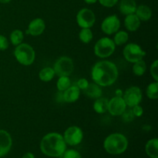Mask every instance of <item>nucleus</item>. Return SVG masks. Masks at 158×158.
<instances>
[{
  "label": "nucleus",
  "mask_w": 158,
  "mask_h": 158,
  "mask_svg": "<svg viewBox=\"0 0 158 158\" xmlns=\"http://www.w3.org/2000/svg\"><path fill=\"white\" fill-rule=\"evenodd\" d=\"M118 75V69L115 63L107 60L97 62L91 70V77L94 83L104 87L114 84Z\"/></svg>",
  "instance_id": "1"
},
{
  "label": "nucleus",
  "mask_w": 158,
  "mask_h": 158,
  "mask_svg": "<svg viewBox=\"0 0 158 158\" xmlns=\"http://www.w3.org/2000/svg\"><path fill=\"white\" fill-rule=\"evenodd\" d=\"M66 149V143L63 137L58 133H49L43 137L40 142V150L48 157H61Z\"/></svg>",
  "instance_id": "2"
},
{
  "label": "nucleus",
  "mask_w": 158,
  "mask_h": 158,
  "mask_svg": "<svg viewBox=\"0 0 158 158\" xmlns=\"http://www.w3.org/2000/svg\"><path fill=\"white\" fill-rule=\"evenodd\" d=\"M103 147L108 154L114 155L121 154L127 149V138L123 134L114 133L106 137L103 143Z\"/></svg>",
  "instance_id": "3"
},
{
  "label": "nucleus",
  "mask_w": 158,
  "mask_h": 158,
  "mask_svg": "<svg viewBox=\"0 0 158 158\" xmlns=\"http://www.w3.org/2000/svg\"><path fill=\"white\" fill-rule=\"evenodd\" d=\"M14 56L17 61L23 66H30L35 59V50L30 45L23 43L16 46L14 50Z\"/></svg>",
  "instance_id": "4"
},
{
  "label": "nucleus",
  "mask_w": 158,
  "mask_h": 158,
  "mask_svg": "<svg viewBox=\"0 0 158 158\" xmlns=\"http://www.w3.org/2000/svg\"><path fill=\"white\" fill-rule=\"evenodd\" d=\"M116 45L114 40L108 37H103L96 43L94 46V53L100 58H107L114 52Z\"/></svg>",
  "instance_id": "5"
},
{
  "label": "nucleus",
  "mask_w": 158,
  "mask_h": 158,
  "mask_svg": "<svg viewBox=\"0 0 158 158\" xmlns=\"http://www.w3.org/2000/svg\"><path fill=\"white\" fill-rule=\"evenodd\" d=\"M54 72L56 76L60 77H69L73 73L74 64L72 59L68 56H62L59 58L54 63Z\"/></svg>",
  "instance_id": "6"
},
{
  "label": "nucleus",
  "mask_w": 158,
  "mask_h": 158,
  "mask_svg": "<svg viewBox=\"0 0 158 158\" xmlns=\"http://www.w3.org/2000/svg\"><path fill=\"white\" fill-rule=\"evenodd\" d=\"M123 56L127 61L134 63L140 60H143L146 56V52L142 49L140 46L136 43H129L123 50Z\"/></svg>",
  "instance_id": "7"
},
{
  "label": "nucleus",
  "mask_w": 158,
  "mask_h": 158,
  "mask_svg": "<svg viewBox=\"0 0 158 158\" xmlns=\"http://www.w3.org/2000/svg\"><path fill=\"white\" fill-rule=\"evenodd\" d=\"M63 137L66 143L70 146H77L83 140V133L79 127L71 126L65 131Z\"/></svg>",
  "instance_id": "8"
},
{
  "label": "nucleus",
  "mask_w": 158,
  "mask_h": 158,
  "mask_svg": "<svg viewBox=\"0 0 158 158\" xmlns=\"http://www.w3.org/2000/svg\"><path fill=\"white\" fill-rule=\"evenodd\" d=\"M143 94L138 86H131L125 90L123 99L127 106L133 107L136 105L140 104L142 101Z\"/></svg>",
  "instance_id": "9"
},
{
  "label": "nucleus",
  "mask_w": 158,
  "mask_h": 158,
  "mask_svg": "<svg viewBox=\"0 0 158 158\" xmlns=\"http://www.w3.org/2000/svg\"><path fill=\"white\" fill-rule=\"evenodd\" d=\"M96 22L95 14L91 9H80L77 15V23L80 28H89L90 29Z\"/></svg>",
  "instance_id": "10"
},
{
  "label": "nucleus",
  "mask_w": 158,
  "mask_h": 158,
  "mask_svg": "<svg viewBox=\"0 0 158 158\" xmlns=\"http://www.w3.org/2000/svg\"><path fill=\"white\" fill-rule=\"evenodd\" d=\"M120 21L116 15H109L103 19L101 23V29L106 35H112L119 31Z\"/></svg>",
  "instance_id": "11"
},
{
  "label": "nucleus",
  "mask_w": 158,
  "mask_h": 158,
  "mask_svg": "<svg viewBox=\"0 0 158 158\" xmlns=\"http://www.w3.org/2000/svg\"><path fill=\"white\" fill-rule=\"evenodd\" d=\"M127 106L125 103L123 97L117 96L109 100L107 111H109L112 116H121L127 110Z\"/></svg>",
  "instance_id": "12"
},
{
  "label": "nucleus",
  "mask_w": 158,
  "mask_h": 158,
  "mask_svg": "<svg viewBox=\"0 0 158 158\" xmlns=\"http://www.w3.org/2000/svg\"><path fill=\"white\" fill-rule=\"evenodd\" d=\"M12 145V137L7 131L0 130V157L6 156Z\"/></svg>",
  "instance_id": "13"
},
{
  "label": "nucleus",
  "mask_w": 158,
  "mask_h": 158,
  "mask_svg": "<svg viewBox=\"0 0 158 158\" xmlns=\"http://www.w3.org/2000/svg\"><path fill=\"white\" fill-rule=\"evenodd\" d=\"M46 29V23L44 20L40 18L34 19L30 22L26 30V34L32 35V36H38L44 32Z\"/></svg>",
  "instance_id": "14"
},
{
  "label": "nucleus",
  "mask_w": 158,
  "mask_h": 158,
  "mask_svg": "<svg viewBox=\"0 0 158 158\" xmlns=\"http://www.w3.org/2000/svg\"><path fill=\"white\" fill-rule=\"evenodd\" d=\"M80 95V89L77 85L70 86L68 89L63 92V101L66 103H74L79 99Z\"/></svg>",
  "instance_id": "15"
},
{
  "label": "nucleus",
  "mask_w": 158,
  "mask_h": 158,
  "mask_svg": "<svg viewBox=\"0 0 158 158\" xmlns=\"http://www.w3.org/2000/svg\"><path fill=\"white\" fill-rule=\"evenodd\" d=\"M124 26L128 31L135 32L140 26V20L135 13L130 14L127 15L125 18Z\"/></svg>",
  "instance_id": "16"
},
{
  "label": "nucleus",
  "mask_w": 158,
  "mask_h": 158,
  "mask_svg": "<svg viewBox=\"0 0 158 158\" xmlns=\"http://www.w3.org/2000/svg\"><path fill=\"white\" fill-rule=\"evenodd\" d=\"M137 7L135 0H121L119 6L120 12L125 15L135 13Z\"/></svg>",
  "instance_id": "17"
},
{
  "label": "nucleus",
  "mask_w": 158,
  "mask_h": 158,
  "mask_svg": "<svg viewBox=\"0 0 158 158\" xmlns=\"http://www.w3.org/2000/svg\"><path fill=\"white\" fill-rule=\"evenodd\" d=\"M85 95L87 97L91 99H97L99 97H102V89L100 88V86L95 83H91L88 84L87 87L83 90Z\"/></svg>",
  "instance_id": "18"
},
{
  "label": "nucleus",
  "mask_w": 158,
  "mask_h": 158,
  "mask_svg": "<svg viewBox=\"0 0 158 158\" xmlns=\"http://www.w3.org/2000/svg\"><path fill=\"white\" fill-rule=\"evenodd\" d=\"M135 14L140 21H148L152 16V11L148 6L141 5L137 7Z\"/></svg>",
  "instance_id": "19"
},
{
  "label": "nucleus",
  "mask_w": 158,
  "mask_h": 158,
  "mask_svg": "<svg viewBox=\"0 0 158 158\" xmlns=\"http://www.w3.org/2000/svg\"><path fill=\"white\" fill-rule=\"evenodd\" d=\"M145 151L151 158H158V139L153 138L148 140L145 146Z\"/></svg>",
  "instance_id": "20"
},
{
  "label": "nucleus",
  "mask_w": 158,
  "mask_h": 158,
  "mask_svg": "<svg viewBox=\"0 0 158 158\" xmlns=\"http://www.w3.org/2000/svg\"><path fill=\"white\" fill-rule=\"evenodd\" d=\"M109 100L104 97H99L96 99L94 103V110L97 114H104L107 111Z\"/></svg>",
  "instance_id": "21"
},
{
  "label": "nucleus",
  "mask_w": 158,
  "mask_h": 158,
  "mask_svg": "<svg viewBox=\"0 0 158 158\" xmlns=\"http://www.w3.org/2000/svg\"><path fill=\"white\" fill-rule=\"evenodd\" d=\"M55 75L54 69L52 67H45L42 69L39 73V77H40V80L43 82L51 81Z\"/></svg>",
  "instance_id": "22"
},
{
  "label": "nucleus",
  "mask_w": 158,
  "mask_h": 158,
  "mask_svg": "<svg viewBox=\"0 0 158 158\" xmlns=\"http://www.w3.org/2000/svg\"><path fill=\"white\" fill-rule=\"evenodd\" d=\"M147 96L151 100H157L158 97V82L151 83L147 87Z\"/></svg>",
  "instance_id": "23"
},
{
  "label": "nucleus",
  "mask_w": 158,
  "mask_h": 158,
  "mask_svg": "<svg viewBox=\"0 0 158 158\" xmlns=\"http://www.w3.org/2000/svg\"><path fill=\"white\" fill-rule=\"evenodd\" d=\"M129 40V35L126 31H117L114 38V42L115 45L122 46L125 44Z\"/></svg>",
  "instance_id": "24"
},
{
  "label": "nucleus",
  "mask_w": 158,
  "mask_h": 158,
  "mask_svg": "<svg viewBox=\"0 0 158 158\" xmlns=\"http://www.w3.org/2000/svg\"><path fill=\"white\" fill-rule=\"evenodd\" d=\"M147 69V64L144 60H140L139 61L134 63L133 66V72L136 76L141 77L145 73Z\"/></svg>",
  "instance_id": "25"
},
{
  "label": "nucleus",
  "mask_w": 158,
  "mask_h": 158,
  "mask_svg": "<svg viewBox=\"0 0 158 158\" xmlns=\"http://www.w3.org/2000/svg\"><path fill=\"white\" fill-rule=\"evenodd\" d=\"M93 32L89 28H83L79 33V38L83 43H89L93 40Z\"/></svg>",
  "instance_id": "26"
},
{
  "label": "nucleus",
  "mask_w": 158,
  "mask_h": 158,
  "mask_svg": "<svg viewBox=\"0 0 158 158\" xmlns=\"http://www.w3.org/2000/svg\"><path fill=\"white\" fill-rule=\"evenodd\" d=\"M23 39H24V35H23V31H21L20 29H15L10 34L11 43H12V45L15 46L21 44L23 43Z\"/></svg>",
  "instance_id": "27"
},
{
  "label": "nucleus",
  "mask_w": 158,
  "mask_h": 158,
  "mask_svg": "<svg viewBox=\"0 0 158 158\" xmlns=\"http://www.w3.org/2000/svg\"><path fill=\"white\" fill-rule=\"evenodd\" d=\"M71 86V80L69 77H60L56 82V87L59 91L66 90Z\"/></svg>",
  "instance_id": "28"
},
{
  "label": "nucleus",
  "mask_w": 158,
  "mask_h": 158,
  "mask_svg": "<svg viewBox=\"0 0 158 158\" xmlns=\"http://www.w3.org/2000/svg\"><path fill=\"white\" fill-rule=\"evenodd\" d=\"M63 158H81V154L76 150L69 149L65 151L63 154Z\"/></svg>",
  "instance_id": "29"
},
{
  "label": "nucleus",
  "mask_w": 158,
  "mask_h": 158,
  "mask_svg": "<svg viewBox=\"0 0 158 158\" xmlns=\"http://www.w3.org/2000/svg\"><path fill=\"white\" fill-rule=\"evenodd\" d=\"M151 74L155 81L158 82V61L155 60L151 64Z\"/></svg>",
  "instance_id": "30"
},
{
  "label": "nucleus",
  "mask_w": 158,
  "mask_h": 158,
  "mask_svg": "<svg viewBox=\"0 0 158 158\" xmlns=\"http://www.w3.org/2000/svg\"><path fill=\"white\" fill-rule=\"evenodd\" d=\"M9 41L7 38L2 35H0V50L4 51L9 48Z\"/></svg>",
  "instance_id": "31"
},
{
  "label": "nucleus",
  "mask_w": 158,
  "mask_h": 158,
  "mask_svg": "<svg viewBox=\"0 0 158 158\" xmlns=\"http://www.w3.org/2000/svg\"><path fill=\"white\" fill-rule=\"evenodd\" d=\"M132 113H133V114H134V117H140L143 115V108H142V106H140L139 104L136 105V106H133Z\"/></svg>",
  "instance_id": "32"
},
{
  "label": "nucleus",
  "mask_w": 158,
  "mask_h": 158,
  "mask_svg": "<svg viewBox=\"0 0 158 158\" xmlns=\"http://www.w3.org/2000/svg\"><path fill=\"white\" fill-rule=\"evenodd\" d=\"M88 84H89V82H88V80L85 78H80L77 83V87L80 89H82V90H84V89L87 87Z\"/></svg>",
  "instance_id": "33"
},
{
  "label": "nucleus",
  "mask_w": 158,
  "mask_h": 158,
  "mask_svg": "<svg viewBox=\"0 0 158 158\" xmlns=\"http://www.w3.org/2000/svg\"><path fill=\"white\" fill-rule=\"evenodd\" d=\"M100 4L105 7L110 8L115 6L117 3L118 0H98Z\"/></svg>",
  "instance_id": "34"
},
{
  "label": "nucleus",
  "mask_w": 158,
  "mask_h": 158,
  "mask_svg": "<svg viewBox=\"0 0 158 158\" xmlns=\"http://www.w3.org/2000/svg\"><path fill=\"white\" fill-rule=\"evenodd\" d=\"M122 116H123V120L127 122L131 121V120L134 119V114H133L132 113V110H128V111L125 110L124 112L123 113V114H122Z\"/></svg>",
  "instance_id": "35"
},
{
  "label": "nucleus",
  "mask_w": 158,
  "mask_h": 158,
  "mask_svg": "<svg viewBox=\"0 0 158 158\" xmlns=\"http://www.w3.org/2000/svg\"><path fill=\"white\" fill-rule=\"evenodd\" d=\"M22 158H35V156H34V154L32 153L28 152L26 153Z\"/></svg>",
  "instance_id": "36"
},
{
  "label": "nucleus",
  "mask_w": 158,
  "mask_h": 158,
  "mask_svg": "<svg viewBox=\"0 0 158 158\" xmlns=\"http://www.w3.org/2000/svg\"><path fill=\"white\" fill-rule=\"evenodd\" d=\"M84 1L87 4H94V3L97 2V0H84Z\"/></svg>",
  "instance_id": "37"
},
{
  "label": "nucleus",
  "mask_w": 158,
  "mask_h": 158,
  "mask_svg": "<svg viewBox=\"0 0 158 158\" xmlns=\"http://www.w3.org/2000/svg\"><path fill=\"white\" fill-rule=\"evenodd\" d=\"M9 2H11V0H0V2L1 3H9Z\"/></svg>",
  "instance_id": "38"
}]
</instances>
